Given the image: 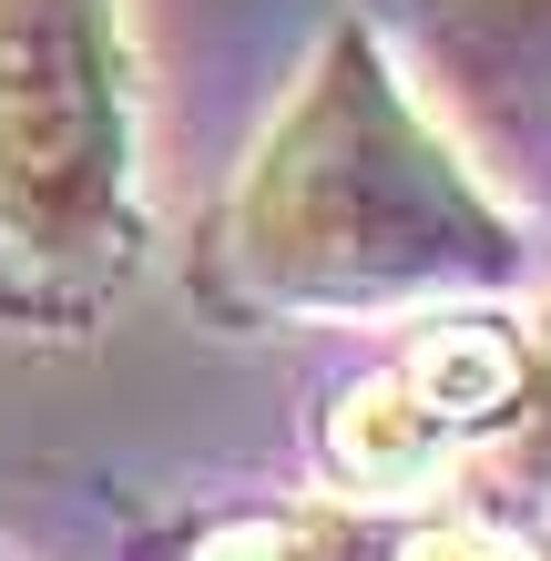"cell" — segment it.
<instances>
[{"label": "cell", "mask_w": 551, "mask_h": 561, "mask_svg": "<svg viewBox=\"0 0 551 561\" xmlns=\"http://www.w3.org/2000/svg\"><path fill=\"white\" fill-rule=\"evenodd\" d=\"M236 245L286 296H378L429 276L439 245H470V215L399 123V103L347 51L266 144L236 205Z\"/></svg>", "instance_id": "6da1fadb"}, {"label": "cell", "mask_w": 551, "mask_h": 561, "mask_svg": "<svg viewBox=\"0 0 551 561\" xmlns=\"http://www.w3.org/2000/svg\"><path fill=\"white\" fill-rule=\"evenodd\" d=\"M134 123L103 0H0V245L92 276L123 245Z\"/></svg>", "instance_id": "7a4b0ae2"}, {"label": "cell", "mask_w": 551, "mask_h": 561, "mask_svg": "<svg viewBox=\"0 0 551 561\" xmlns=\"http://www.w3.org/2000/svg\"><path fill=\"white\" fill-rule=\"evenodd\" d=\"M439 409L418 399L409 378H378L358 388V399L337 409V459H347V480H368V490H409V480H429L439 470Z\"/></svg>", "instance_id": "3957f363"}, {"label": "cell", "mask_w": 551, "mask_h": 561, "mask_svg": "<svg viewBox=\"0 0 551 561\" xmlns=\"http://www.w3.org/2000/svg\"><path fill=\"white\" fill-rule=\"evenodd\" d=\"M399 378H409L439 419H480V409L510 399V347L491 337V327H449V337H429Z\"/></svg>", "instance_id": "277c9868"}, {"label": "cell", "mask_w": 551, "mask_h": 561, "mask_svg": "<svg viewBox=\"0 0 551 561\" xmlns=\"http://www.w3.org/2000/svg\"><path fill=\"white\" fill-rule=\"evenodd\" d=\"M409 561H521V551L491 531H429V541H409Z\"/></svg>", "instance_id": "5b68a950"}, {"label": "cell", "mask_w": 551, "mask_h": 561, "mask_svg": "<svg viewBox=\"0 0 551 561\" xmlns=\"http://www.w3.org/2000/svg\"><path fill=\"white\" fill-rule=\"evenodd\" d=\"M205 561H286V551H276V531H225Z\"/></svg>", "instance_id": "8992f818"}]
</instances>
